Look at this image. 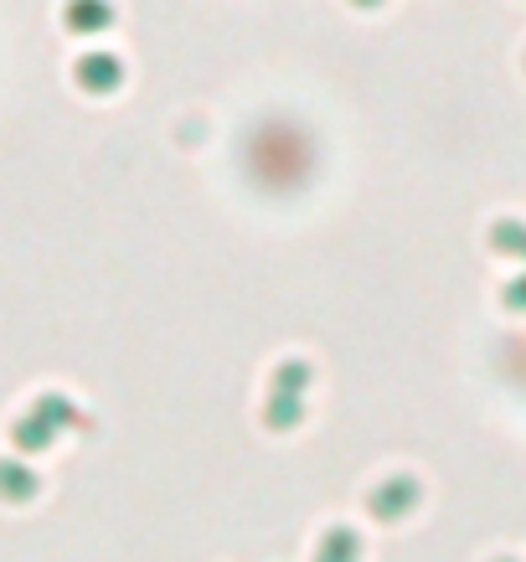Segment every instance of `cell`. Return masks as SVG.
<instances>
[{"label": "cell", "instance_id": "6da1fadb", "mask_svg": "<svg viewBox=\"0 0 526 562\" xmlns=\"http://www.w3.org/2000/svg\"><path fill=\"white\" fill-rule=\"evenodd\" d=\"M491 248L495 254H511V258H526V222L522 217H501L491 227Z\"/></svg>", "mask_w": 526, "mask_h": 562}, {"label": "cell", "instance_id": "277c9868", "mask_svg": "<svg viewBox=\"0 0 526 562\" xmlns=\"http://www.w3.org/2000/svg\"><path fill=\"white\" fill-rule=\"evenodd\" d=\"M506 305L526 310V273H522V279H511V284H506Z\"/></svg>", "mask_w": 526, "mask_h": 562}, {"label": "cell", "instance_id": "3957f363", "mask_svg": "<svg viewBox=\"0 0 526 562\" xmlns=\"http://www.w3.org/2000/svg\"><path fill=\"white\" fill-rule=\"evenodd\" d=\"M68 11H72V16H68L72 26H103V21H109V11H103L99 0H72Z\"/></svg>", "mask_w": 526, "mask_h": 562}, {"label": "cell", "instance_id": "7a4b0ae2", "mask_svg": "<svg viewBox=\"0 0 526 562\" xmlns=\"http://www.w3.org/2000/svg\"><path fill=\"white\" fill-rule=\"evenodd\" d=\"M114 72H120V63H114V57H99V52L78 63V78H93V83H99V88H109V83H114Z\"/></svg>", "mask_w": 526, "mask_h": 562}]
</instances>
